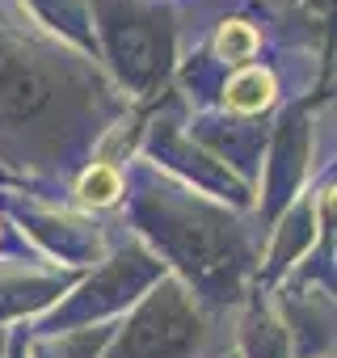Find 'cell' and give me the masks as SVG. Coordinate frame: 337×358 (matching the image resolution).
Returning a JSON list of instances; mask_svg holds the SVG:
<instances>
[{"mask_svg":"<svg viewBox=\"0 0 337 358\" xmlns=\"http://www.w3.org/2000/svg\"><path fill=\"white\" fill-rule=\"evenodd\" d=\"M135 114L93 55L43 30L22 0H0V164L34 194L64 199L80 164Z\"/></svg>","mask_w":337,"mask_h":358,"instance_id":"obj_1","label":"cell"},{"mask_svg":"<svg viewBox=\"0 0 337 358\" xmlns=\"http://www.w3.org/2000/svg\"><path fill=\"white\" fill-rule=\"evenodd\" d=\"M127 190L118 207V224L173 274L194 303L232 324L241 303L253 295L257 262H261V228L249 211H232L168 173L148 164L143 156H127Z\"/></svg>","mask_w":337,"mask_h":358,"instance_id":"obj_2","label":"cell"},{"mask_svg":"<svg viewBox=\"0 0 337 358\" xmlns=\"http://www.w3.org/2000/svg\"><path fill=\"white\" fill-rule=\"evenodd\" d=\"M89 30L93 59L135 110H152L173 89L182 59L178 0H89Z\"/></svg>","mask_w":337,"mask_h":358,"instance_id":"obj_3","label":"cell"},{"mask_svg":"<svg viewBox=\"0 0 337 358\" xmlns=\"http://www.w3.org/2000/svg\"><path fill=\"white\" fill-rule=\"evenodd\" d=\"M228 341L232 324L211 320L173 274H164L114 324L101 358H211Z\"/></svg>","mask_w":337,"mask_h":358,"instance_id":"obj_4","label":"cell"},{"mask_svg":"<svg viewBox=\"0 0 337 358\" xmlns=\"http://www.w3.org/2000/svg\"><path fill=\"white\" fill-rule=\"evenodd\" d=\"M168 270L156 262V253H148L122 224L118 236L110 245V253L85 270L76 278V287L34 324H26L30 333H68V329H89V324H110L122 320Z\"/></svg>","mask_w":337,"mask_h":358,"instance_id":"obj_5","label":"cell"},{"mask_svg":"<svg viewBox=\"0 0 337 358\" xmlns=\"http://www.w3.org/2000/svg\"><path fill=\"white\" fill-rule=\"evenodd\" d=\"M324 110H333V101L299 97V101H287L270 122V143H266L261 173L253 186V224L261 228V236L308 190L316 169L333 160V156L329 160L320 156V114Z\"/></svg>","mask_w":337,"mask_h":358,"instance_id":"obj_6","label":"cell"},{"mask_svg":"<svg viewBox=\"0 0 337 358\" xmlns=\"http://www.w3.org/2000/svg\"><path fill=\"white\" fill-rule=\"evenodd\" d=\"M135 156H143L148 164H156L160 173H168L173 182L232 207V211H249L253 215V190L241 182L232 169H224L211 152H203L190 135H186V101L168 89L152 110H143V127H139V143Z\"/></svg>","mask_w":337,"mask_h":358,"instance_id":"obj_7","label":"cell"},{"mask_svg":"<svg viewBox=\"0 0 337 358\" xmlns=\"http://www.w3.org/2000/svg\"><path fill=\"white\" fill-rule=\"evenodd\" d=\"M0 211L13 220L38 257L80 274L93 270L118 236V220L76 211L68 199H47L34 190H0Z\"/></svg>","mask_w":337,"mask_h":358,"instance_id":"obj_8","label":"cell"},{"mask_svg":"<svg viewBox=\"0 0 337 358\" xmlns=\"http://www.w3.org/2000/svg\"><path fill=\"white\" fill-rule=\"evenodd\" d=\"M270 122L274 118H241V114H224V110H186V135L203 152H211L224 169H232L249 190L257 186V173H261Z\"/></svg>","mask_w":337,"mask_h":358,"instance_id":"obj_9","label":"cell"},{"mask_svg":"<svg viewBox=\"0 0 337 358\" xmlns=\"http://www.w3.org/2000/svg\"><path fill=\"white\" fill-rule=\"evenodd\" d=\"M76 278H80V270H64L43 257L0 262V329L34 324L76 287Z\"/></svg>","mask_w":337,"mask_h":358,"instance_id":"obj_10","label":"cell"},{"mask_svg":"<svg viewBox=\"0 0 337 358\" xmlns=\"http://www.w3.org/2000/svg\"><path fill=\"white\" fill-rule=\"evenodd\" d=\"M274 316L291 341V358H333L337 350V303L333 291L320 287H287L270 291Z\"/></svg>","mask_w":337,"mask_h":358,"instance_id":"obj_11","label":"cell"},{"mask_svg":"<svg viewBox=\"0 0 337 358\" xmlns=\"http://www.w3.org/2000/svg\"><path fill=\"white\" fill-rule=\"evenodd\" d=\"M316 173H320V169H316ZM312 241H316V190H312V182H308V190L266 228L253 291L270 295V291L303 262V253L312 249Z\"/></svg>","mask_w":337,"mask_h":358,"instance_id":"obj_12","label":"cell"},{"mask_svg":"<svg viewBox=\"0 0 337 358\" xmlns=\"http://www.w3.org/2000/svg\"><path fill=\"white\" fill-rule=\"evenodd\" d=\"M122 169H127V160L93 152V156L80 164V173L72 177V186H68V194H64V199H68L76 211H89V215L114 220V215H118V207H122V190H127Z\"/></svg>","mask_w":337,"mask_h":358,"instance_id":"obj_13","label":"cell"},{"mask_svg":"<svg viewBox=\"0 0 337 358\" xmlns=\"http://www.w3.org/2000/svg\"><path fill=\"white\" fill-rule=\"evenodd\" d=\"M232 350L236 358H291V341L274 316L270 295L253 291L232 316Z\"/></svg>","mask_w":337,"mask_h":358,"instance_id":"obj_14","label":"cell"},{"mask_svg":"<svg viewBox=\"0 0 337 358\" xmlns=\"http://www.w3.org/2000/svg\"><path fill=\"white\" fill-rule=\"evenodd\" d=\"M26 13L51 30L55 38H64L68 47H76L80 55H93V30H89V0H22Z\"/></svg>","mask_w":337,"mask_h":358,"instance_id":"obj_15","label":"cell"},{"mask_svg":"<svg viewBox=\"0 0 337 358\" xmlns=\"http://www.w3.org/2000/svg\"><path fill=\"white\" fill-rule=\"evenodd\" d=\"M114 324H89V329H68V333H30L26 329V358H101Z\"/></svg>","mask_w":337,"mask_h":358,"instance_id":"obj_16","label":"cell"},{"mask_svg":"<svg viewBox=\"0 0 337 358\" xmlns=\"http://www.w3.org/2000/svg\"><path fill=\"white\" fill-rule=\"evenodd\" d=\"M30 257H38L30 245H26V236L13 228V220L0 211V262H30ZM47 262V257H43Z\"/></svg>","mask_w":337,"mask_h":358,"instance_id":"obj_17","label":"cell"},{"mask_svg":"<svg viewBox=\"0 0 337 358\" xmlns=\"http://www.w3.org/2000/svg\"><path fill=\"white\" fill-rule=\"evenodd\" d=\"M5 358H26V324H13V329H9Z\"/></svg>","mask_w":337,"mask_h":358,"instance_id":"obj_18","label":"cell"},{"mask_svg":"<svg viewBox=\"0 0 337 358\" xmlns=\"http://www.w3.org/2000/svg\"><path fill=\"white\" fill-rule=\"evenodd\" d=\"M0 190H30V182H26V177H17L13 169L0 164Z\"/></svg>","mask_w":337,"mask_h":358,"instance_id":"obj_19","label":"cell"},{"mask_svg":"<svg viewBox=\"0 0 337 358\" xmlns=\"http://www.w3.org/2000/svg\"><path fill=\"white\" fill-rule=\"evenodd\" d=\"M211 358H236V350H232V341H228V345H220V350H215Z\"/></svg>","mask_w":337,"mask_h":358,"instance_id":"obj_20","label":"cell"},{"mask_svg":"<svg viewBox=\"0 0 337 358\" xmlns=\"http://www.w3.org/2000/svg\"><path fill=\"white\" fill-rule=\"evenodd\" d=\"M5 345H9V329H0V358H5Z\"/></svg>","mask_w":337,"mask_h":358,"instance_id":"obj_21","label":"cell"}]
</instances>
